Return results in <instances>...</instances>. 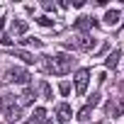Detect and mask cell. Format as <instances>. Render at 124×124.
Returning <instances> with one entry per match:
<instances>
[{"label":"cell","mask_w":124,"mask_h":124,"mask_svg":"<svg viewBox=\"0 0 124 124\" xmlns=\"http://www.w3.org/2000/svg\"><path fill=\"white\" fill-rule=\"evenodd\" d=\"M71 68H73V56H68V54H56V56L49 58V71L56 73V76H66Z\"/></svg>","instance_id":"obj_1"},{"label":"cell","mask_w":124,"mask_h":124,"mask_svg":"<svg viewBox=\"0 0 124 124\" xmlns=\"http://www.w3.org/2000/svg\"><path fill=\"white\" fill-rule=\"evenodd\" d=\"M0 109L5 112V119L8 122H20V117H22V105L12 95H5L3 100H0Z\"/></svg>","instance_id":"obj_2"},{"label":"cell","mask_w":124,"mask_h":124,"mask_svg":"<svg viewBox=\"0 0 124 124\" xmlns=\"http://www.w3.org/2000/svg\"><path fill=\"white\" fill-rule=\"evenodd\" d=\"M88 80H90V71H88V68H80V71L76 73V93H78V95H85Z\"/></svg>","instance_id":"obj_3"},{"label":"cell","mask_w":124,"mask_h":124,"mask_svg":"<svg viewBox=\"0 0 124 124\" xmlns=\"http://www.w3.org/2000/svg\"><path fill=\"white\" fill-rule=\"evenodd\" d=\"M5 80H10V83H27L29 80V73L24 68H10L5 73Z\"/></svg>","instance_id":"obj_4"},{"label":"cell","mask_w":124,"mask_h":124,"mask_svg":"<svg viewBox=\"0 0 124 124\" xmlns=\"http://www.w3.org/2000/svg\"><path fill=\"white\" fill-rule=\"evenodd\" d=\"M71 117H73V112H71V107H68L66 102H61V105L56 107V119H58V124H68Z\"/></svg>","instance_id":"obj_5"},{"label":"cell","mask_w":124,"mask_h":124,"mask_svg":"<svg viewBox=\"0 0 124 124\" xmlns=\"http://www.w3.org/2000/svg\"><path fill=\"white\" fill-rule=\"evenodd\" d=\"M119 17H122V12H119L117 8H112V10H107V12H105V17H102V20H105V24H107V27H114V24L119 22Z\"/></svg>","instance_id":"obj_6"},{"label":"cell","mask_w":124,"mask_h":124,"mask_svg":"<svg viewBox=\"0 0 124 124\" xmlns=\"http://www.w3.org/2000/svg\"><path fill=\"white\" fill-rule=\"evenodd\" d=\"M117 63H119V51L114 49V51H112V54H109V56L105 58V66H107V68H114Z\"/></svg>","instance_id":"obj_7"},{"label":"cell","mask_w":124,"mask_h":124,"mask_svg":"<svg viewBox=\"0 0 124 124\" xmlns=\"http://www.w3.org/2000/svg\"><path fill=\"white\" fill-rule=\"evenodd\" d=\"M93 24H97L93 17H78V22H76V27H80V29H85V27H93Z\"/></svg>","instance_id":"obj_8"},{"label":"cell","mask_w":124,"mask_h":124,"mask_svg":"<svg viewBox=\"0 0 124 124\" xmlns=\"http://www.w3.org/2000/svg\"><path fill=\"white\" fill-rule=\"evenodd\" d=\"M78 46H80V49H85V51H90V49H95V39H90V37H83V39L78 41Z\"/></svg>","instance_id":"obj_9"},{"label":"cell","mask_w":124,"mask_h":124,"mask_svg":"<svg viewBox=\"0 0 124 124\" xmlns=\"http://www.w3.org/2000/svg\"><path fill=\"white\" fill-rule=\"evenodd\" d=\"M34 97H37V93H34L32 88H27V90L22 93V102H20V105H29V102H32Z\"/></svg>","instance_id":"obj_10"},{"label":"cell","mask_w":124,"mask_h":124,"mask_svg":"<svg viewBox=\"0 0 124 124\" xmlns=\"http://www.w3.org/2000/svg\"><path fill=\"white\" fill-rule=\"evenodd\" d=\"M44 117H46L44 107H37V109H34V117H32V122H29V124H39V122H44Z\"/></svg>","instance_id":"obj_11"},{"label":"cell","mask_w":124,"mask_h":124,"mask_svg":"<svg viewBox=\"0 0 124 124\" xmlns=\"http://www.w3.org/2000/svg\"><path fill=\"white\" fill-rule=\"evenodd\" d=\"M12 54H15L17 58H22L24 63H34V56H32V54H27V51H15V49H12Z\"/></svg>","instance_id":"obj_12"},{"label":"cell","mask_w":124,"mask_h":124,"mask_svg":"<svg viewBox=\"0 0 124 124\" xmlns=\"http://www.w3.org/2000/svg\"><path fill=\"white\" fill-rule=\"evenodd\" d=\"M90 112H93V107H88V105H85V107L78 112V119H80V122H85V119L90 117Z\"/></svg>","instance_id":"obj_13"},{"label":"cell","mask_w":124,"mask_h":124,"mask_svg":"<svg viewBox=\"0 0 124 124\" xmlns=\"http://www.w3.org/2000/svg\"><path fill=\"white\" fill-rule=\"evenodd\" d=\"M12 29H15V34H24V32H27V24H24V22H15Z\"/></svg>","instance_id":"obj_14"},{"label":"cell","mask_w":124,"mask_h":124,"mask_svg":"<svg viewBox=\"0 0 124 124\" xmlns=\"http://www.w3.org/2000/svg\"><path fill=\"white\" fill-rule=\"evenodd\" d=\"M39 88H41V95H44L46 100H51V88H49L46 83H39Z\"/></svg>","instance_id":"obj_15"},{"label":"cell","mask_w":124,"mask_h":124,"mask_svg":"<svg viewBox=\"0 0 124 124\" xmlns=\"http://www.w3.org/2000/svg\"><path fill=\"white\" fill-rule=\"evenodd\" d=\"M22 44H27V46H41V41H39V39H32V37L22 39Z\"/></svg>","instance_id":"obj_16"},{"label":"cell","mask_w":124,"mask_h":124,"mask_svg":"<svg viewBox=\"0 0 124 124\" xmlns=\"http://www.w3.org/2000/svg\"><path fill=\"white\" fill-rule=\"evenodd\" d=\"M97 105H100V95H97V93H93V97L88 100V107H97Z\"/></svg>","instance_id":"obj_17"},{"label":"cell","mask_w":124,"mask_h":124,"mask_svg":"<svg viewBox=\"0 0 124 124\" xmlns=\"http://www.w3.org/2000/svg\"><path fill=\"white\" fill-rule=\"evenodd\" d=\"M58 93H61V95H68V93H71V83H61V85H58Z\"/></svg>","instance_id":"obj_18"},{"label":"cell","mask_w":124,"mask_h":124,"mask_svg":"<svg viewBox=\"0 0 124 124\" xmlns=\"http://www.w3.org/2000/svg\"><path fill=\"white\" fill-rule=\"evenodd\" d=\"M37 22H39V24H41V27H51V24H54V22H51V20H49V17H39V20H37Z\"/></svg>","instance_id":"obj_19"},{"label":"cell","mask_w":124,"mask_h":124,"mask_svg":"<svg viewBox=\"0 0 124 124\" xmlns=\"http://www.w3.org/2000/svg\"><path fill=\"white\" fill-rule=\"evenodd\" d=\"M0 44H3V46H10V49H12V39H8V37H0Z\"/></svg>","instance_id":"obj_20"},{"label":"cell","mask_w":124,"mask_h":124,"mask_svg":"<svg viewBox=\"0 0 124 124\" xmlns=\"http://www.w3.org/2000/svg\"><path fill=\"white\" fill-rule=\"evenodd\" d=\"M44 124H51V122H44Z\"/></svg>","instance_id":"obj_21"}]
</instances>
